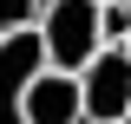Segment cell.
Returning <instances> with one entry per match:
<instances>
[{"instance_id": "obj_1", "label": "cell", "mask_w": 131, "mask_h": 124, "mask_svg": "<svg viewBox=\"0 0 131 124\" xmlns=\"http://www.w3.org/2000/svg\"><path fill=\"white\" fill-rule=\"evenodd\" d=\"M105 0H46L39 7V46L46 65L59 72H85V65L105 52V20H98Z\"/></svg>"}, {"instance_id": "obj_2", "label": "cell", "mask_w": 131, "mask_h": 124, "mask_svg": "<svg viewBox=\"0 0 131 124\" xmlns=\"http://www.w3.org/2000/svg\"><path fill=\"white\" fill-rule=\"evenodd\" d=\"M79 85H85V124H125L131 118V52L125 46H105L79 72Z\"/></svg>"}, {"instance_id": "obj_3", "label": "cell", "mask_w": 131, "mask_h": 124, "mask_svg": "<svg viewBox=\"0 0 131 124\" xmlns=\"http://www.w3.org/2000/svg\"><path fill=\"white\" fill-rule=\"evenodd\" d=\"M46 65V46H39V26L0 39V124H26V85L33 72Z\"/></svg>"}, {"instance_id": "obj_4", "label": "cell", "mask_w": 131, "mask_h": 124, "mask_svg": "<svg viewBox=\"0 0 131 124\" xmlns=\"http://www.w3.org/2000/svg\"><path fill=\"white\" fill-rule=\"evenodd\" d=\"M26 124H85V85L79 72L39 65L26 85Z\"/></svg>"}, {"instance_id": "obj_5", "label": "cell", "mask_w": 131, "mask_h": 124, "mask_svg": "<svg viewBox=\"0 0 131 124\" xmlns=\"http://www.w3.org/2000/svg\"><path fill=\"white\" fill-rule=\"evenodd\" d=\"M39 7H46V0H0V39H13V33L39 26Z\"/></svg>"}, {"instance_id": "obj_6", "label": "cell", "mask_w": 131, "mask_h": 124, "mask_svg": "<svg viewBox=\"0 0 131 124\" xmlns=\"http://www.w3.org/2000/svg\"><path fill=\"white\" fill-rule=\"evenodd\" d=\"M98 20H105V46H125L131 39V0H105Z\"/></svg>"}, {"instance_id": "obj_7", "label": "cell", "mask_w": 131, "mask_h": 124, "mask_svg": "<svg viewBox=\"0 0 131 124\" xmlns=\"http://www.w3.org/2000/svg\"><path fill=\"white\" fill-rule=\"evenodd\" d=\"M125 52H131V39H125Z\"/></svg>"}, {"instance_id": "obj_8", "label": "cell", "mask_w": 131, "mask_h": 124, "mask_svg": "<svg viewBox=\"0 0 131 124\" xmlns=\"http://www.w3.org/2000/svg\"><path fill=\"white\" fill-rule=\"evenodd\" d=\"M125 124H131V118H125Z\"/></svg>"}]
</instances>
